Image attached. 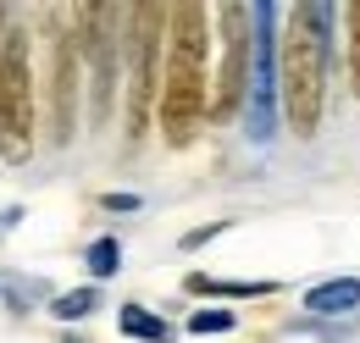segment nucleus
Instances as JSON below:
<instances>
[{"label": "nucleus", "instance_id": "7ed1b4c3", "mask_svg": "<svg viewBox=\"0 0 360 343\" xmlns=\"http://www.w3.org/2000/svg\"><path fill=\"white\" fill-rule=\"evenodd\" d=\"M0 161L6 167L34 161V50L17 28H6L0 39Z\"/></svg>", "mask_w": 360, "mask_h": 343}, {"label": "nucleus", "instance_id": "f257e3e1", "mask_svg": "<svg viewBox=\"0 0 360 343\" xmlns=\"http://www.w3.org/2000/svg\"><path fill=\"white\" fill-rule=\"evenodd\" d=\"M333 6H294L288 28L277 39V94H283V117L294 138H311L321 128V105H327V72H333Z\"/></svg>", "mask_w": 360, "mask_h": 343}, {"label": "nucleus", "instance_id": "f3484780", "mask_svg": "<svg viewBox=\"0 0 360 343\" xmlns=\"http://www.w3.org/2000/svg\"><path fill=\"white\" fill-rule=\"evenodd\" d=\"M0 39H6V6H0Z\"/></svg>", "mask_w": 360, "mask_h": 343}, {"label": "nucleus", "instance_id": "1a4fd4ad", "mask_svg": "<svg viewBox=\"0 0 360 343\" xmlns=\"http://www.w3.org/2000/svg\"><path fill=\"white\" fill-rule=\"evenodd\" d=\"M305 310H316V316H349V310H360V277H333V283L311 288Z\"/></svg>", "mask_w": 360, "mask_h": 343}, {"label": "nucleus", "instance_id": "4468645a", "mask_svg": "<svg viewBox=\"0 0 360 343\" xmlns=\"http://www.w3.org/2000/svg\"><path fill=\"white\" fill-rule=\"evenodd\" d=\"M117 266H122V244H117V238H100V244L89 250V271L94 277H111Z\"/></svg>", "mask_w": 360, "mask_h": 343}, {"label": "nucleus", "instance_id": "6e6552de", "mask_svg": "<svg viewBox=\"0 0 360 343\" xmlns=\"http://www.w3.org/2000/svg\"><path fill=\"white\" fill-rule=\"evenodd\" d=\"M205 61H211V11L194 0L167 6V67L205 72Z\"/></svg>", "mask_w": 360, "mask_h": 343}, {"label": "nucleus", "instance_id": "9d476101", "mask_svg": "<svg viewBox=\"0 0 360 343\" xmlns=\"http://www.w3.org/2000/svg\"><path fill=\"white\" fill-rule=\"evenodd\" d=\"M183 288L188 294H205V299H266V294H277V283H217L205 271H188Z\"/></svg>", "mask_w": 360, "mask_h": 343}, {"label": "nucleus", "instance_id": "39448f33", "mask_svg": "<svg viewBox=\"0 0 360 343\" xmlns=\"http://www.w3.org/2000/svg\"><path fill=\"white\" fill-rule=\"evenodd\" d=\"M211 22L222 28V67H217V94H211V111H205V117L227 122V117L244 105V89H250V56H255L250 22H255V11L233 0V6H217V11H211Z\"/></svg>", "mask_w": 360, "mask_h": 343}, {"label": "nucleus", "instance_id": "20e7f679", "mask_svg": "<svg viewBox=\"0 0 360 343\" xmlns=\"http://www.w3.org/2000/svg\"><path fill=\"white\" fill-rule=\"evenodd\" d=\"M122 11L117 6H78L72 11V39L78 61H89V89H94V128L111 122L117 105V61H122Z\"/></svg>", "mask_w": 360, "mask_h": 343}, {"label": "nucleus", "instance_id": "423d86ee", "mask_svg": "<svg viewBox=\"0 0 360 343\" xmlns=\"http://www.w3.org/2000/svg\"><path fill=\"white\" fill-rule=\"evenodd\" d=\"M78 84H84V61L72 28H61V11H50V144H72L78 133Z\"/></svg>", "mask_w": 360, "mask_h": 343}, {"label": "nucleus", "instance_id": "2eb2a0df", "mask_svg": "<svg viewBox=\"0 0 360 343\" xmlns=\"http://www.w3.org/2000/svg\"><path fill=\"white\" fill-rule=\"evenodd\" d=\"M188 332H200V338L205 332H233V316L227 310H194L188 316Z\"/></svg>", "mask_w": 360, "mask_h": 343}, {"label": "nucleus", "instance_id": "9b49d317", "mask_svg": "<svg viewBox=\"0 0 360 343\" xmlns=\"http://www.w3.org/2000/svg\"><path fill=\"white\" fill-rule=\"evenodd\" d=\"M117 327H122V338H139V343H172V327H167L161 316H150V310H139V304H122V316H117Z\"/></svg>", "mask_w": 360, "mask_h": 343}, {"label": "nucleus", "instance_id": "f03ea898", "mask_svg": "<svg viewBox=\"0 0 360 343\" xmlns=\"http://www.w3.org/2000/svg\"><path fill=\"white\" fill-rule=\"evenodd\" d=\"M161 39H167V6L139 0L122 11V67H128V138H144L155 122V89H161Z\"/></svg>", "mask_w": 360, "mask_h": 343}, {"label": "nucleus", "instance_id": "0eeeda50", "mask_svg": "<svg viewBox=\"0 0 360 343\" xmlns=\"http://www.w3.org/2000/svg\"><path fill=\"white\" fill-rule=\"evenodd\" d=\"M211 111V84L205 72H188V67H167L161 72V89H155V117H161V138L183 150L194 144V133Z\"/></svg>", "mask_w": 360, "mask_h": 343}, {"label": "nucleus", "instance_id": "f8f14e48", "mask_svg": "<svg viewBox=\"0 0 360 343\" xmlns=\"http://www.w3.org/2000/svg\"><path fill=\"white\" fill-rule=\"evenodd\" d=\"M50 310H56L61 321H84V316L94 310V288H72V294H61V299L50 304Z\"/></svg>", "mask_w": 360, "mask_h": 343}, {"label": "nucleus", "instance_id": "dca6fc26", "mask_svg": "<svg viewBox=\"0 0 360 343\" xmlns=\"http://www.w3.org/2000/svg\"><path fill=\"white\" fill-rule=\"evenodd\" d=\"M217 233H222V221H217V227H194V233H183V250H200V244L217 238Z\"/></svg>", "mask_w": 360, "mask_h": 343}, {"label": "nucleus", "instance_id": "ddd939ff", "mask_svg": "<svg viewBox=\"0 0 360 343\" xmlns=\"http://www.w3.org/2000/svg\"><path fill=\"white\" fill-rule=\"evenodd\" d=\"M344 28H349V89L360 94V0L344 6Z\"/></svg>", "mask_w": 360, "mask_h": 343}]
</instances>
